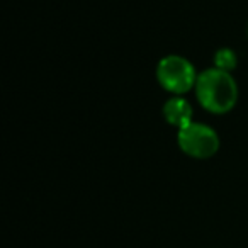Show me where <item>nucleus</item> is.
I'll return each instance as SVG.
<instances>
[{"label": "nucleus", "instance_id": "1", "mask_svg": "<svg viewBox=\"0 0 248 248\" xmlns=\"http://www.w3.org/2000/svg\"><path fill=\"white\" fill-rule=\"evenodd\" d=\"M196 95L199 104L213 114H224L238 100V85L228 72L209 68L197 77Z\"/></svg>", "mask_w": 248, "mask_h": 248}, {"label": "nucleus", "instance_id": "2", "mask_svg": "<svg viewBox=\"0 0 248 248\" xmlns=\"http://www.w3.org/2000/svg\"><path fill=\"white\" fill-rule=\"evenodd\" d=\"M197 73L194 65L187 58L179 55L165 56L156 66V78L158 83L169 92L175 95L187 93L192 87H196Z\"/></svg>", "mask_w": 248, "mask_h": 248}, {"label": "nucleus", "instance_id": "3", "mask_svg": "<svg viewBox=\"0 0 248 248\" xmlns=\"http://www.w3.org/2000/svg\"><path fill=\"white\" fill-rule=\"evenodd\" d=\"M177 141L180 150L192 158H211L219 150V138L216 131L206 124L194 121L179 129Z\"/></svg>", "mask_w": 248, "mask_h": 248}, {"label": "nucleus", "instance_id": "4", "mask_svg": "<svg viewBox=\"0 0 248 248\" xmlns=\"http://www.w3.org/2000/svg\"><path fill=\"white\" fill-rule=\"evenodd\" d=\"M192 106L187 102L184 97L175 95L169 99L163 106V116L169 121V124L175 126V128H184L189 123H192Z\"/></svg>", "mask_w": 248, "mask_h": 248}, {"label": "nucleus", "instance_id": "5", "mask_svg": "<svg viewBox=\"0 0 248 248\" xmlns=\"http://www.w3.org/2000/svg\"><path fill=\"white\" fill-rule=\"evenodd\" d=\"M236 65H238V58L233 49H230V48L217 49L216 55H214V68L230 73L231 70L236 68Z\"/></svg>", "mask_w": 248, "mask_h": 248}]
</instances>
